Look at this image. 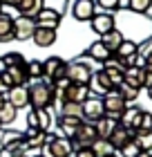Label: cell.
I'll return each mask as SVG.
<instances>
[{"label":"cell","instance_id":"d590c367","mask_svg":"<svg viewBox=\"0 0 152 157\" xmlns=\"http://www.w3.org/2000/svg\"><path fill=\"white\" fill-rule=\"evenodd\" d=\"M0 61H2V65H5V67H11V65H23V63H27V61L23 59V54H18V52H9V54H5Z\"/></svg>","mask_w":152,"mask_h":157},{"label":"cell","instance_id":"7bdbcfd3","mask_svg":"<svg viewBox=\"0 0 152 157\" xmlns=\"http://www.w3.org/2000/svg\"><path fill=\"white\" fill-rule=\"evenodd\" d=\"M148 97L152 99V85H150V88H148Z\"/></svg>","mask_w":152,"mask_h":157},{"label":"cell","instance_id":"e575fe53","mask_svg":"<svg viewBox=\"0 0 152 157\" xmlns=\"http://www.w3.org/2000/svg\"><path fill=\"white\" fill-rule=\"evenodd\" d=\"M152 7V0H128V9L134 13H148Z\"/></svg>","mask_w":152,"mask_h":157},{"label":"cell","instance_id":"2e32d148","mask_svg":"<svg viewBox=\"0 0 152 157\" xmlns=\"http://www.w3.org/2000/svg\"><path fill=\"white\" fill-rule=\"evenodd\" d=\"M5 101L11 103L16 110L18 108H27V105H29V92H27V88H11V90H7Z\"/></svg>","mask_w":152,"mask_h":157},{"label":"cell","instance_id":"d4e9b609","mask_svg":"<svg viewBox=\"0 0 152 157\" xmlns=\"http://www.w3.org/2000/svg\"><path fill=\"white\" fill-rule=\"evenodd\" d=\"M123 40H125V36H123V34L117 29V27H114L112 32H107L105 36H101V43H103V45H105L107 49H110V54H114V52H117V49H119V45H121Z\"/></svg>","mask_w":152,"mask_h":157},{"label":"cell","instance_id":"9c48e42d","mask_svg":"<svg viewBox=\"0 0 152 157\" xmlns=\"http://www.w3.org/2000/svg\"><path fill=\"white\" fill-rule=\"evenodd\" d=\"M34 32H36L34 18H27V16L13 18V40H29Z\"/></svg>","mask_w":152,"mask_h":157},{"label":"cell","instance_id":"5bb4252c","mask_svg":"<svg viewBox=\"0 0 152 157\" xmlns=\"http://www.w3.org/2000/svg\"><path fill=\"white\" fill-rule=\"evenodd\" d=\"M52 115L49 110H29L27 112V126L29 128H38V130H49L52 128Z\"/></svg>","mask_w":152,"mask_h":157},{"label":"cell","instance_id":"7dc6e473","mask_svg":"<svg viewBox=\"0 0 152 157\" xmlns=\"http://www.w3.org/2000/svg\"><path fill=\"white\" fill-rule=\"evenodd\" d=\"M0 13H2V2H0Z\"/></svg>","mask_w":152,"mask_h":157},{"label":"cell","instance_id":"4316f807","mask_svg":"<svg viewBox=\"0 0 152 157\" xmlns=\"http://www.w3.org/2000/svg\"><path fill=\"white\" fill-rule=\"evenodd\" d=\"M87 56H92V59H94V61H98V63H105L112 54H110V49H107L101 40H96V43H92V45H90Z\"/></svg>","mask_w":152,"mask_h":157},{"label":"cell","instance_id":"52a82bcc","mask_svg":"<svg viewBox=\"0 0 152 157\" xmlns=\"http://www.w3.org/2000/svg\"><path fill=\"white\" fill-rule=\"evenodd\" d=\"M125 108H128V103L117 94V90L107 92V94L103 97V110H105V115H107V117H112V119H121V115L125 112Z\"/></svg>","mask_w":152,"mask_h":157},{"label":"cell","instance_id":"44dd1931","mask_svg":"<svg viewBox=\"0 0 152 157\" xmlns=\"http://www.w3.org/2000/svg\"><path fill=\"white\" fill-rule=\"evenodd\" d=\"M32 40L36 43L38 47H49L56 43V29H47V27H36Z\"/></svg>","mask_w":152,"mask_h":157},{"label":"cell","instance_id":"f546056e","mask_svg":"<svg viewBox=\"0 0 152 157\" xmlns=\"http://www.w3.org/2000/svg\"><path fill=\"white\" fill-rule=\"evenodd\" d=\"M81 121H83V119H78V117H63V115H61V117H58V128H61L63 132H69V135H72L78 126H81Z\"/></svg>","mask_w":152,"mask_h":157},{"label":"cell","instance_id":"30bf717a","mask_svg":"<svg viewBox=\"0 0 152 157\" xmlns=\"http://www.w3.org/2000/svg\"><path fill=\"white\" fill-rule=\"evenodd\" d=\"M61 94H63V101H67V103H83L90 97V85L69 83L61 90Z\"/></svg>","mask_w":152,"mask_h":157},{"label":"cell","instance_id":"4dcf8cb0","mask_svg":"<svg viewBox=\"0 0 152 157\" xmlns=\"http://www.w3.org/2000/svg\"><path fill=\"white\" fill-rule=\"evenodd\" d=\"M139 92H141V90L130 88L128 83H121L119 88H117V94H119V97H121L125 103H130V101H136V99H139Z\"/></svg>","mask_w":152,"mask_h":157},{"label":"cell","instance_id":"3957f363","mask_svg":"<svg viewBox=\"0 0 152 157\" xmlns=\"http://www.w3.org/2000/svg\"><path fill=\"white\" fill-rule=\"evenodd\" d=\"M98 139V132H96V126L90 124V121H81V126L72 132V144H74V151L78 148H90L94 141Z\"/></svg>","mask_w":152,"mask_h":157},{"label":"cell","instance_id":"60d3db41","mask_svg":"<svg viewBox=\"0 0 152 157\" xmlns=\"http://www.w3.org/2000/svg\"><path fill=\"white\" fill-rule=\"evenodd\" d=\"M139 157H152V153H148V151H141V153H139Z\"/></svg>","mask_w":152,"mask_h":157},{"label":"cell","instance_id":"f1b7e54d","mask_svg":"<svg viewBox=\"0 0 152 157\" xmlns=\"http://www.w3.org/2000/svg\"><path fill=\"white\" fill-rule=\"evenodd\" d=\"M16 115H18V110L13 108L11 103H2L0 105V126H5V124H13V119H16Z\"/></svg>","mask_w":152,"mask_h":157},{"label":"cell","instance_id":"f35d334b","mask_svg":"<svg viewBox=\"0 0 152 157\" xmlns=\"http://www.w3.org/2000/svg\"><path fill=\"white\" fill-rule=\"evenodd\" d=\"M74 157H96V155H94L92 148H78V151L74 153Z\"/></svg>","mask_w":152,"mask_h":157},{"label":"cell","instance_id":"7c38bea8","mask_svg":"<svg viewBox=\"0 0 152 157\" xmlns=\"http://www.w3.org/2000/svg\"><path fill=\"white\" fill-rule=\"evenodd\" d=\"M94 13H96V2H94V0H74V5H72V16H74L78 23L92 20Z\"/></svg>","mask_w":152,"mask_h":157},{"label":"cell","instance_id":"5b68a950","mask_svg":"<svg viewBox=\"0 0 152 157\" xmlns=\"http://www.w3.org/2000/svg\"><path fill=\"white\" fill-rule=\"evenodd\" d=\"M43 70H45L47 81L54 85L56 81L65 78V70H67V63H65L61 56H49L47 61H43Z\"/></svg>","mask_w":152,"mask_h":157},{"label":"cell","instance_id":"4fadbf2b","mask_svg":"<svg viewBox=\"0 0 152 157\" xmlns=\"http://www.w3.org/2000/svg\"><path fill=\"white\" fill-rule=\"evenodd\" d=\"M90 25H92L94 34H98V36H105L107 32H112L114 27H117V23H114V16H112V13H107V11L94 13L92 20H90Z\"/></svg>","mask_w":152,"mask_h":157},{"label":"cell","instance_id":"6da1fadb","mask_svg":"<svg viewBox=\"0 0 152 157\" xmlns=\"http://www.w3.org/2000/svg\"><path fill=\"white\" fill-rule=\"evenodd\" d=\"M27 92H29V105L34 110H47L56 99V90L49 81H36L27 88Z\"/></svg>","mask_w":152,"mask_h":157},{"label":"cell","instance_id":"ba28073f","mask_svg":"<svg viewBox=\"0 0 152 157\" xmlns=\"http://www.w3.org/2000/svg\"><path fill=\"white\" fill-rule=\"evenodd\" d=\"M47 155L49 157H72L74 155V144L67 137H54L52 141H47Z\"/></svg>","mask_w":152,"mask_h":157},{"label":"cell","instance_id":"d6a6232c","mask_svg":"<svg viewBox=\"0 0 152 157\" xmlns=\"http://www.w3.org/2000/svg\"><path fill=\"white\" fill-rule=\"evenodd\" d=\"M134 141L139 144L141 151L152 153V130L150 132H134Z\"/></svg>","mask_w":152,"mask_h":157},{"label":"cell","instance_id":"d6986e66","mask_svg":"<svg viewBox=\"0 0 152 157\" xmlns=\"http://www.w3.org/2000/svg\"><path fill=\"white\" fill-rule=\"evenodd\" d=\"M123 83H128L130 88H134V90H143V65L125 67V74H123Z\"/></svg>","mask_w":152,"mask_h":157},{"label":"cell","instance_id":"b9f144b4","mask_svg":"<svg viewBox=\"0 0 152 157\" xmlns=\"http://www.w3.org/2000/svg\"><path fill=\"white\" fill-rule=\"evenodd\" d=\"M5 103V92H0V105Z\"/></svg>","mask_w":152,"mask_h":157},{"label":"cell","instance_id":"7a4b0ae2","mask_svg":"<svg viewBox=\"0 0 152 157\" xmlns=\"http://www.w3.org/2000/svg\"><path fill=\"white\" fill-rule=\"evenodd\" d=\"M29 81V74H27V63L23 65H11V67H5L0 72V85L5 90H11V88H25V83Z\"/></svg>","mask_w":152,"mask_h":157},{"label":"cell","instance_id":"8992f818","mask_svg":"<svg viewBox=\"0 0 152 157\" xmlns=\"http://www.w3.org/2000/svg\"><path fill=\"white\" fill-rule=\"evenodd\" d=\"M81 108H83V121H90V124H96V121L105 115L103 99H98V97H87L81 103Z\"/></svg>","mask_w":152,"mask_h":157},{"label":"cell","instance_id":"8d00e7d4","mask_svg":"<svg viewBox=\"0 0 152 157\" xmlns=\"http://www.w3.org/2000/svg\"><path fill=\"white\" fill-rule=\"evenodd\" d=\"M121 157H139V153H141V148H139V144H136V141L132 139V141H128L125 146L121 148Z\"/></svg>","mask_w":152,"mask_h":157},{"label":"cell","instance_id":"7402d4cb","mask_svg":"<svg viewBox=\"0 0 152 157\" xmlns=\"http://www.w3.org/2000/svg\"><path fill=\"white\" fill-rule=\"evenodd\" d=\"M139 54V45H136L134 40H130V38H125L119 45V49L114 52V56L121 61V63H125V61H130V59H134V56Z\"/></svg>","mask_w":152,"mask_h":157},{"label":"cell","instance_id":"ab89813d","mask_svg":"<svg viewBox=\"0 0 152 157\" xmlns=\"http://www.w3.org/2000/svg\"><path fill=\"white\" fill-rule=\"evenodd\" d=\"M2 5H9V7H18L20 5V0H0Z\"/></svg>","mask_w":152,"mask_h":157},{"label":"cell","instance_id":"ffe728a7","mask_svg":"<svg viewBox=\"0 0 152 157\" xmlns=\"http://www.w3.org/2000/svg\"><path fill=\"white\" fill-rule=\"evenodd\" d=\"M90 85H94V90L98 92V94H107V92H112L114 90V85H112V81H110V76L105 74V70H96V72L92 74V83Z\"/></svg>","mask_w":152,"mask_h":157},{"label":"cell","instance_id":"cb8c5ba5","mask_svg":"<svg viewBox=\"0 0 152 157\" xmlns=\"http://www.w3.org/2000/svg\"><path fill=\"white\" fill-rule=\"evenodd\" d=\"M43 7H45V2H43V0H20V5L16 7V9L20 11V16L36 18V13H38Z\"/></svg>","mask_w":152,"mask_h":157},{"label":"cell","instance_id":"bcb514c9","mask_svg":"<svg viewBox=\"0 0 152 157\" xmlns=\"http://www.w3.org/2000/svg\"><path fill=\"white\" fill-rule=\"evenodd\" d=\"M107 157H119V155H114V153H112V155H107Z\"/></svg>","mask_w":152,"mask_h":157},{"label":"cell","instance_id":"e0dca14e","mask_svg":"<svg viewBox=\"0 0 152 157\" xmlns=\"http://www.w3.org/2000/svg\"><path fill=\"white\" fill-rule=\"evenodd\" d=\"M132 139H134V132H132V130H128L125 126H121V124H119L117 128H114V132L110 135V139H107V141L112 144L114 151H121V148L125 146L128 141H132Z\"/></svg>","mask_w":152,"mask_h":157},{"label":"cell","instance_id":"836d02e7","mask_svg":"<svg viewBox=\"0 0 152 157\" xmlns=\"http://www.w3.org/2000/svg\"><path fill=\"white\" fill-rule=\"evenodd\" d=\"M27 74H29V78H43V76H45V70H43V61L32 59L29 63H27Z\"/></svg>","mask_w":152,"mask_h":157},{"label":"cell","instance_id":"ee69618b","mask_svg":"<svg viewBox=\"0 0 152 157\" xmlns=\"http://www.w3.org/2000/svg\"><path fill=\"white\" fill-rule=\"evenodd\" d=\"M11 157H27V155H11Z\"/></svg>","mask_w":152,"mask_h":157},{"label":"cell","instance_id":"83f0119b","mask_svg":"<svg viewBox=\"0 0 152 157\" xmlns=\"http://www.w3.org/2000/svg\"><path fill=\"white\" fill-rule=\"evenodd\" d=\"M90 148L94 151V155H96V157H107V155L114 153V148H112V144H110L107 139H96Z\"/></svg>","mask_w":152,"mask_h":157},{"label":"cell","instance_id":"603a6c76","mask_svg":"<svg viewBox=\"0 0 152 157\" xmlns=\"http://www.w3.org/2000/svg\"><path fill=\"white\" fill-rule=\"evenodd\" d=\"M96 132H98V139H110V135L114 132V128L119 126V119H112V117H107V115H103L96 124Z\"/></svg>","mask_w":152,"mask_h":157},{"label":"cell","instance_id":"277c9868","mask_svg":"<svg viewBox=\"0 0 152 157\" xmlns=\"http://www.w3.org/2000/svg\"><path fill=\"white\" fill-rule=\"evenodd\" d=\"M92 74H94V70L85 61H72V63H67V70H65V78L69 83H78V85H90Z\"/></svg>","mask_w":152,"mask_h":157},{"label":"cell","instance_id":"1f68e13d","mask_svg":"<svg viewBox=\"0 0 152 157\" xmlns=\"http://www.w3.org/2000/svg\"><path fill=\"white\" fill-rule=\"evenodd\" d=\"M61 115L63 117H78V119H83V108H81V103H67V101H63Z\"/></svg>","mask_w":152,"mask_h":157},{"label":"cell","instance_id":"484cf974","mask_svg":"<svg viewBox=\"0 0 152 157\" xmlns=\"http://www.w3.org/2000/svg\"><path fill=\"white\" fill-rule=\"evenodd\" d=\"M13 40V18L7 13H0V43Z\"/></svg>","mask_w":152,"mask_h":157},{"label":"cell","instance_id":"f6af8a7d","mask_svg":"<svg viewBox=\"0 0 152 157\" xmlns=\"http://www.w3.org/2000/svg\"><path fill=\"white\" fill-rule=\"evenodd\" d=\"M34 157H47V155H34Z\"/></svg>","mask_w":152,"mask_h":157},{"label":"cell","instance_id":"74e56055","mask_svg":"<svg viewBox=\"0 0 152 157\" xmlns=\"http://www.w3.org/2000/svg\"><path fill=\"white\" fill-rule=\"evenodd\" d=\"M150 130H152V112L143 110L141 121H139V130H136V132H150Z\"/></svg>","mask_w":152,"mask_h":157},{"label":"cell","instance_id":"ac0fdd59","mask_svg":"<svg viewBox=\"0 0 152 157\" xmlns=\"http://www.w3.org/2000/svg\"><path fill=\"white\" fill-rule=\"evenodd\" d=\"M25 137V144H27V151H34V148H43L47 144V132L45 130H38V128H27V132L23 135Z\"/></svg>","mask_w":152,"mask_h":157},{"label":"cell","instance_id":"8fae6325","mask_svg":"<svg viewBox=\"0 0 152 157\" xmlns=\"http://www.w3.org/2000/svg\"><path fill=\"white\" fill-rule=\"evenodd\" d=\"M36 27H47V29H58L61 25V13L56 9H49V7H43V9L36 13L34 18Z\"/></svg>","mask_w":152,"mask_h":157},{"label":"cell","instance_id":"9a60e30c","mask_svg":"<svg viewBox=\"0 0 152 157\" xmlns=\"http://www.w3.org/2000/svg\"><path fill=\"white\" fill-rule=\"evenodd\" d=\"M141 115H143V108H139V105H132V108H125V112L121 115L119 124L125 126L128 130L136 132L139 130V121H141Z\"/></svg>","mask_w":152,"mask_h":157}]
</instances>
